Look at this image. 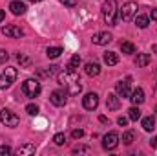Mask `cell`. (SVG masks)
Wrapping results in <instances>:
<instances>
[{
	"mask_svg": "<svg viewBox=\"0 0 157 156\" xmlns=\"http://www.w3.org/2000/svg\"><path fill=\"white\" fill-rule=\"evenodd\" d=\"M59 83L68 90V94H71V96H75L78 94L80 90H82V84H80V79L75 72H71V70H66V72H60L59 74Z\"/></svg>",
	"mask_w": 157,
	"mask_h": 156,
	"instance_id": "6da1fadb",
	"label": "cell"
},
{
	"mask_svg": "<svg viewBox=\"0 0 157 156\" xmlns=\"http://www.w3.org/2000/svg\"><path fill=\"white\" fill-rule=\"evenodd\" d=\"M102 18L108 26H115L119 18V6L117 0H104L102 2Z\"/></svg>",
	"mask_w": 157,
	"mask_h": 156,
	"instance_id": "7a4b0ae2",
	"label": "cell"
},
{
	"mask_svg": "<svg viewBox=\"0 0 157 156\" xmlns=\"http://www.w3.org/2000/svg\"><path fill=\"white\" fill-rule=\"evenodd\" d=\"M40 90H42V86H40V83L37 79H26V81L22 83V92H24L28 97H37L40 94Z\"/></svg>",
	"mask_w": 157,
	"mask_h": 156,
	"instance_id": "3957f363",
	"label": "cell"
},
{
	"mask_svg": "<svg viewBox=\"0 0 157 156\" xmlns=\"http://www.w3.org/2000/svg\"><path fill=\"white\" fill-rule=\"evenodd\" d=\"M135 15H137V4H135V2H126V4L119 9V18H122L124 22L133 20Z\"/></svg>",
	"mask_w": 157,
	"mask_h": 156,
	"instance_id": "277c9868",
	"label": "cell"
},
{
	"mask_svg": "<svg viewBox=\"0 0 157 156\" xmlns=\"http://www.w3.org/2000/svg\"><path fill=\"white\" fill-rule=\"evenodd\" d=\"M0 123L6 125V127H11V129H13V127H17V125L20 123V119H18V116H17L15 112L4 109V110H0Z\"/></svg>",
	"mask_w": 157,
	"mask_h": 156,
	"instance_id": "5b68a950",
	"label": "cell"
},
{
	"mask_svg": "<svg viewBox=\"0 0 157 156\" xmlns=\"http://www.w3.org/2000/svg\"><path fill=\"white\" fill-rule=\"evenodd\" d=\"M15 79H17V68L7 66L4 70V74L0 76V88H7L11 83H15Z\"/></svg>",
	"mask_w": 157,
	"mask_h": 156,
	"instance_id": "8992f818",
	"label": "cell"
},
{
	"mask_svg": "<svg viewBox=\"0 0 157 156\" xmlns=\"http://www.w3.org/2000/svg\"><path fill=\"white\" fill-rule=\"evenodd\" d=\"M82 105L86 110H95L99 107V96L95 92H88L84 97H82Z\"/></svg>",
	"mask_w": 157,
	"mask_h": 156,
	"instance_id": "52a82bcc",
	"label": "cell"
},
{
	"mask_svg": "<svg viewBox=\"0 0 157 156\" xmlns=\"http://www.w3.org/2000/svg\"><path fill=\"white\" fill-rule=\"evenodd\" d=\"M2 35H4V37H9V39H20V37H24V31H22L18 26L7 24V26L2 28Z\"/></svg>",
	"mask_w": 157,
	"mask_h": 156,
	"instance_id": "ba28073f",
	"label": "cell"
},
{
	"mask_svg": "<svg viewBox=\"0 0 157 156\" xmlns=\"http://www.w3.org/2000/svg\"><path fill=\"white\" fill-rule=\"evenodd\" d=\"M119 145V134L117 132H108L104 138H102V147L106 151H113Z\"/></svg>",
	"mask_w": 157,
	"mask_h": 156,
	"instance_id": "9c48e42d",
	"label": "cell"
},
{
	"mask_svg": "<svg viewBox=\"0 0 157 156\" xmlns=\"http://www.w3.org/2000/svg\"><path fill=\"white\" fill-rule=\"evenodd\" d=\"M66 97H68L66 90H53L51 96H49V101L55 107H62V105H66Z\"/></svg>",
	"mask_w": 157,
	"mask_h": 156,
	"instance_id": "30bf717a",
	"label": "cell"
},
{
	"mask_svg": "<svg viewBox=\"0 0 157 156\" xmlns=\"http://www.w3.org/2000/svg\"><path fill=\"white\" fill-rule=\"evenodd\" d=\"M112 39H113V37H112L108 31H99V33H95V35L91 37V42L97 44V46H106V44L112 42Z\"/></svg>",
	"mask_w": 157,
	"mask_h": 156,
	"instance_id": "8fae6325",
	"label": "cell"
},
{
	"mask_svg": "<svg viewBox=\"0 0 157 156\" xmlns=\"http://www.w3.org/2000/svg\"><path fill=\"white\" fill-rule=\"evenodd\" d=\"M115 90H117L119 97H130V94H132V90H130V77L126 79V81H119Z\"/></svg>",
	"mask_w": 157,
	"mask_h": 156,
	"instance_id": "7c38bea8",
	"label": "cell"
},
{
	"mask_svg": "<svg viewBox=\"0 0 157 156\" xmlns=\"http://www.w3.org/2000/svg\"><path fill=\"white\" fill-rule=\"evenodd\" d=\"M106 107H108V110H119L121 109V97H119L117 94H108Z\"/></svg>",
	"mask_w": 157,
	"mask_h": 156,
	"instance_id": "4fadbf2b",
	"label": "cell"
},
{
	"mask_svg": "<svg viewBox=\"0 0 157 156\" xmlns=\"http://www.w3.org/2000/svg\"><path fill=\"white\" fill-rule=\"evenodd\" d=\"M9 9H11V13H13V15H17V17H18V15H24L28 7H26V4H24V2L13 0V2L9 4Z\"/></svg>",
	"mask_w": 157,
	"mask_h": 156,
	"instance_id": "5bb4252c",
	"label": "cell"
},
{
	"mask_svg": "<svg viewBox=\"0 0 157 156\" xmlns=\"http://www.w3.org/2000/svg\"><path fill=\"white\" fill-rule=\"evenodd\" d=\"M130 99H132L133 105H141V103H144V90L137 86V88L130 94Z\"/></svg>",
	"mask_w": 157,
	"mask_h": 156,
	"instance_id": "9a60e30c",
	"label": "cell"
},
{
	"mask_svg": "<svg viewBox=\"0 0 157 156\" xmlns=\"http://www.w3.org/2000/svg\"><path fill=\"white\" fill-rule=\"evenodd\" d=\"M84 72H86L90 77H97V76L101 74V66H99L97 63H86V66H84Z\"/></svg>",
	"mask_w": 157,
	"mask_h": 156,
	"instance_id": "2e32d148",
	"label": "cell"
},
{
	"mask_svg": "<svg viewBox=\"0 0 157 156\" xmlns=\"http://www.w3.org/2000/svg\"><path fill=\"white\" fill-rule=\"evenodd\" d=\"M33 153H35V145H33V143H24V145H20V147L15 151L17 156H28V154H33Z\"/></svg>",
	"mask_w": 157,
	"mask_h": 156,
	"instance_id": "e0dca14e",
	"label": "cell"
},
{
	"mask_svg": "<svg viewBox=\"0 0 157 156\" xmlns=\"http://www.w3.org/2000/svg\"><path fill=\"white\" fill-rule=\"evenodd\" d=\"M102 59H104V63H106L108 66H115L119 63V55L115 51H106V53L102 55Z\"/></svg>",
	"mask_w": 157,
	"mask_h": 156,
	"instance_id": "ac0fdd59",
	"label": "cell"
},
{
	"mask_svg": "<svg viewBox=\"0 0 157 156\" xmlns=\"http://www.w3.org/2000/svg\"><path fill=\"white\" fill-rule=\"evenodd\" d=\"M135 26L137 28H141V30H144V28H148V24H150V18L146 17V15H135Z\"/></svg>",
	"mask_w": 157,
	"mask_h": 156,
	"instance_id": "d6986e66",
	"label": "cell"
},
{
	"mask_svg": "<svg viewBox=\"0 0 157 156\" xmlns=\"http://www.w3.org/2000/svg\"><path fill=\"white\" fill-rule=\"evenodd\" d=\"M135 64H137L139 68H143V66H148V64H150V55H148V53H137Z\"/></svg>",
	"mask_w": 157,
	"mask_h": 156,
	"instance_id": "ffe728a7",
	"label": "cell"
},
{
	"mask_svg": "<svg viewBox=\"0 0 157 156\" xmlns=\"http://www.w3.org/2000/svg\"><path fill=\"white\" fill-rule=\"evenodd\" d=\"M143 129H144L146 132H152V130L155 129V119H154V116L143 117Z\"/></svg>",
	"mask_w": 157,
	"mask_h": 156,
	"instance_id": "44dd1931",
	"label": "cell"
},
{
	"mask_svg": "<svg viewBox=\"0 0 157 156\" xmlns=\"http://www.w3.org/2000/svg\"><path fill=\"white\" fill-rule=\"evenodd\" d=\"M62 51H64V50H62L60 46H51V48L46 50V55H48V59H57Z\"/></svg>",
	"mask_w": 157,
	"mask_h": 156,
	"instance_id": "7402d4cb",
	"label": "cell"
},
{
	"mask_svg": "<svg viewBox=\"0 0 157 156\" xmlns=\"http://www.w3.org/2000/svg\"><path fill=\"white\" fill-rule=\"evenodd\" d=\"M78 64H80V57H78V55H73V57L70 59V63H68V70H71V72H77Z\"/></svg>",
	"mask_w": 157,
	"mask_h": 156,
	"instance_id": "603a6c76",
	"label": "cell"
},
{
	"mask_svg": "<svg viewBox=\"0 0 157 156\" xmlns=\"http://www.w3.org/2000/svg\"><path fill=\"white\" fill-rule=\"evenodd\" d=\"M133 138H135L133 130H126V132L122 134V143H124V145H132V143H133Z\"/></svg>",
	"mask_w": 157,
	"mask_h": 156,
	"instance_id": "cb8c5ba5",
	"label": "cell"
},
{
	"mask_svg": "<svg viewBox=\"0 0 157 156\" xmlns=\"http://www.w3.org/2000/svg\"><path fill=\"white\" fill-rule=\"evenodd\" d=\"M121 50H122V53H135V46L132 44V42H121Z\"/></svg>",
	"mask_w": 157,
	"mask_h": 156,
	"instance_id": "d4e9b609",
	"label": "cell"
},
{
	"mask_svg": "<svg viewBox=\"0 0 157 156\" xmlns=\"http://www.w3.org/2000/svg\"><path fill=\"white\" fill-rule=\"evenodd\" d=\"M141 117V110L137 109V107H132L130 110H128V119H132V121H137Z\"/></svg>",
	"mask_w": 157,
	"mask_h": 156,
	"instance_id": "484cf974",
	"label": "cell"
},
{
	"mask_svg": "<svg viewBox=\"0 0 157 156\" xmlns=\"http://www.w3.org/2000/svg\"><path fill=\"white\" fill-rule=\"evenodd\" d=\"M26 112H28L29 116H37V114H39V107H37L35 103H29V105H26Z\"/></svg>",
	"mask_w": 157,
	"mask_h": 156,
	"instance_id": "4316f807",
	"label": "cell"
},
{
	"mask_svg": "<svg viewBox=\"0 0 157 156\" xmlns=\"http://www.w3.org/2000/svg\"><path fill=\"white\" fill-rule=\"evenodd\" d=\"M53 142H55V145H64L66 136H64L62 132H59V134H55V136H53Z\"/></svg>",
	"mask_w": 157,
	"mask_h": 156,
	"instance_id": "83f0119b",
	"label": "cell"
},
{
	"mask_svg": "<svg viewBox=\"0 0 157 156\" xmlns=\"http://www.w3.org/2000/svg\"><path fill=\"white\" fill-rule=\"evenodd\" d=\"M17 59H18V63H20L22 66H29V63H31V61H29V57H26V55H22V53H18V57H17Z\"/></svg>",
	"mask_w": 157,
	"mask_h": 156,
	"instance_id": "f1b7e54d",
	"label": "cell"
},
{
	"mask_svg": "<svg viewBox=\"0 0 157 156\" xmlns=\"http://www.w3.org/2000/svg\"><path fill=\"white\" fill-rule=\"evenodd\" d=\"M11 153H13L11 147H7V145H0V156H9Z\"/></svg>",
	"mask_w": 157,
	"mask_h": 156,
	"instance_id": "f546056e",
	"label": "cell"
},
{
	"mask_svg": "<svg viewBox=\"0 0 157 156\" xmlns=\"http://www.w3.org/2000/svg\"><path fill=\"white\" fill-rule=\"evenodd\" d=\"M71 136H73L75 140H78V138H82V136H84V130H82V129H73Z\"/></svg>",
	"mask_w": 157,
	"mask_h": 156,
	"instance_id": "4dcf8cb0",
	"label": "cell"
},
{
	"mask_svg": "<svg viewBox=\"0 0 157 156\" xmlns=\"http://www.w3.org/2000/svg\"><path fill=\"white\" fill-rule=\"evenodd\" d=\"M7 59H9V53H7L6 50H0V64H4Z\"/></svg>",
	"mask_w": 157,
	"mask_h": 156,
	"instance_id": "1f68e13d",
	"label": "cell"
},
{
	"mask_svg": "<svg viewBox=\"0 0 157 156\" xmlns=\"http://www.w3.org/2000/svg\"><path fill=\"white\" fill-rule=\"evenodd\" d=\"M64 6H68V7H75L77 6V0H60Z\"/></svg>",
	"mask_w": 157,
	"mask_h": 156,
	"instance_id": "d6a6232c",
	"label": "cell"
},
{
	"mask_svg": "<svg viewBox=\"0 0 157 156\" xmlns=\"http://www.w3.org/2000/svg\"><path fill=\"white\" fill-rule=\"evenodd\" d=\"M117 123L119 125H121V127H126V125H128V117H124V116H121L117 119Z\"/></svg>",
	"mask_w": 157,
	"mask_h": 156,
	"instance_id": "836d02e7",
	"label": "cell"
},
{
	"mask_svg": "<svg viewBox=\"0 0 157 156\" xmlns=\"http://www.w3.org/2000/svg\"><path fill=\"white\" fill-rule=\"evenodd\" d=\"M150 17H152V20H157V9H152V13H150Z\"/></svg>",
	"mask_w": 157,
	"mask_h": 156,
	"instance_id": "e575fe53",
	"label": "cell"
},
{
	"mask_svg": "<svg viewBox=\"0 0 157 156\" xmlns=\"http://www.w3.org/2000/svg\"><path fill=\"white\" fill-rule=\"evenodd\" d=\"M150 145H152V147H155V149H157V138H152V142H150Z\"/></svg>",
	"mask_w": 157,
	"mask_h": 156,
	"instance_id": "d590c367",
	"label": "cell"
},
{
	"mask_svg": "<svg viewBox=\"0 0 157 156\" xmlns=\"http://www.w3.org/2000/svg\"><path fill=\"white\" fill-rule=\"evenodd\" d=\"M4 17H6V13H4V11H2V9H0V22H2V20H4Z\"/></svg>",
	"mask_w": 157,
	"mask_h": 156,
	"instance_id": "8d00e7d4",
	"label": "cell"
},
{
	"mask_svg": "<svg viewBox=\"0 0 157 156\" xmlns=\"http://www.w3.org/2000/svg\"><path fill=\"white\" fill-rule=\"evenodd\" d=\"M29 2H33V4H35V2H42V0H29Z\"/></svg>",
	"mask_w": 157,
	"mask_h": 156,
	"instance_id": "74e56055",
	"label": "cell"
},
{
	"mask_svg": "<svg viewBox=\"0 0 157 156\" xmlns=\"http://www.w3.org/2000/svg\"><path fill=\"white\" fill-rule=\"evenodd\" d=\"M155 114H157V107H155Z\"/></svg>",
	"mask_w": 157,
	"mask_h": 156,
	"instance_id": "f35d334b",
	"label": "cell"
}]
</instances>
